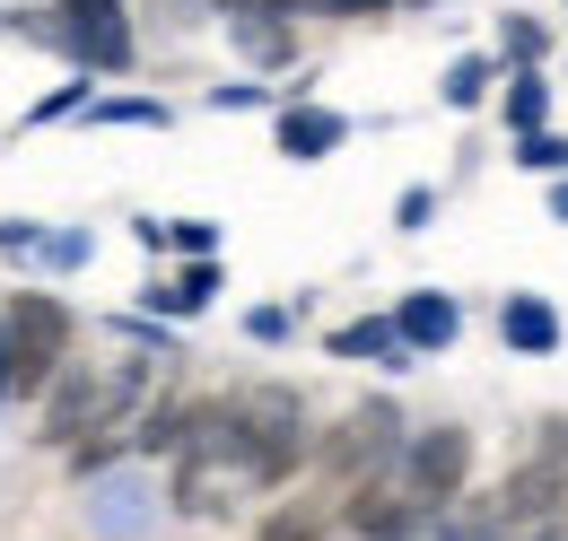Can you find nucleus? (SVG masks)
Instances as JSON below:
<instances>
[{
    "label": "nucleus",
    "instance_id": "nucleus-1",
    "mask_svg": "<svg viewBox=\"0 0 568 541\" xmlns=\"http://www.w3.org/2000/svg\"><path fill=\"white\" fill-rule=\"evenodd\" d=\"M71 306L62 297H9L0 306V402H44L53 376L71 367Z\"/></svg>",
    "mask_w": 568,
    "mask_h": 541
},
{
    "label": "nucleus",
    "instance_id": "nucleus-2",
    "mask_svg": "<svg viewBox=\"0 0 568 541\" xmlns=\"http://www.w3.org/2000/svg\"><path fill=\"white\" fill-rule=\"evenodd\" d=\"M403 410L394 402H358L333 437H315V472L333 480V489H358V480H385V472H403Z\"/></svg>",
    "mask_w": 568,
    "mask_h": 541
},
{
    "label": "nucleus",
    "instance_id": "nucleus-3",
    "mask_svg": "<svg viewBox=\"0 0 568 541\" xmlns=\"http://www.w3.org/2000/svg\"><path fill=\"white\" fill-rule=\"evenodd\" d=\"M403 498L420 507V516H446L455 498H464V480H473V428H412V446H403Z\"/></svg>",
    "mask_w": 568,
    "mask_h": 541
},
{
    "label": "nucleus",
    "instance_id": "nucleus-4",
    "mask_svg": "<svg viewBox=\"0 0 568 541\" xmlns=\"http://www.w3.org/2000/svg\"><path fill=\"white\" fill-rule=\"evenodd\" d=\"M394 333H403V349H412V358H446V349L464 340V306H455L446 288H403Z\"/></svg>",
    "mask_w": 568,
    "mask_h": 541
},
{
    "label": "nucleus",
    "instance_id": "nucleus-5",
    "mask_svg": "<svg viewBox=\"0 0 568 541\" xmlns=\"http://www.w3.org/2000/svg\"><path fill=\"white\" fill-rule=\"evenodd\" d=\"M342 140H351V114H333V105H315V96L281 105V157L288 166H324Z\"/></svg>",
    "mask_w": 568,
    "mask_h": 541
},
{
    "label": "nucleus",
    "instance_id": "nucleus-6",
    "mask_svg": "<svg viewBox=\"0 0 568 541\" xmlns=\"http://www.w3.org/2000/svg\"><path fill=\"white\" fill-rule=\"evenodd\" d=\"M560 306L542 297V288H516V297H498V340L516 349V358H551L560 349Z\"/></svg>",
    "mask_w": 568,
    "mask_h": 541
},
{
    "label": "nucleus",
    "instance_id": "nucleus-7",
    "mask_svg": "<svg viewBox=\"0 0 568 541\" xmlns=\"http://www.w3.org/2000/svg\"><path fill=\"white\" fill-rule=\"evenodd\" d=\"M324 349H333V358H351V367H385V376H403V367H412V349H403V333H394V315H351V324H333V333H324Z\"/></svg>",
    "mask_w": 568,
    "mask_h": 541
},
{
    "label": "nucleus",
    "instance_id": "nucleus-8",
    "mask_svg": "<svg viewBox=\"0 0 568 541\" xmlns=\"http://www.w3.org/2000/svg\"><path fill=\"white\" fill-rule=\"evenodd\" d=\"M333 516H342V498H324V489H297V498H281V507L254 524V541H324V533H333Z\"/></svg>",
    "mask_w": 568,
    "mask_h": 541
},
{
    "label": "nucleus",
    "instance_id": "nucleus-9",
    "mask_svg": "<svg viewBox=\"0 0 568 541\" xmlns=\"http://www.w3.org/2000/svg\"><path fill=\"white\" fill-rule=\"evenodd\" d=\"M498 79H507L498 53H455L446 79H437V105H446V114H473V105H490V96H498Z\"/></svg>",
    "mask_w": 568,
    "mask_h": 541
},
{
    "label": "nucleus",
    "instance_id": "nucleus-10",
    "mask_svg": "<svg viewBox=\"0 0 568 541\" xmlns=\"http://www.w3.org/2000/svg\"><path fill=\"white\" fill-rule=\"evenodd\" d=\"M498 114H507V132H551V79L542 70H507L498 79Z\"/></svg>",
    "mask_w": 568,
    "mask_h": 541
},
{
    "label": "nucleus",
    "instance_id": "nucleus-11",
    "mask_svg": "<svg viewBox=\"0 0 568 541\" xmlns=\"http://www.w3.org/2000/svg\"><path fill=\"white\" fill-rule=\"evenodd\" d=\"M227 35H236V53L263 70H288L297 62V35H288L281 18H254V9H227Z\"/></svg>",
    "mask_w": 568,
    "mask_h": 541
},
{
    "label": "nucleus",
    "instance_id": "nucleus-12",
    "mask_svg": "<svg viewBox=\"0 0 568 541\" xmlns=\"http://www.w3.org/2000/svg\"><path fill=\"white\" fill-rule=\"evenodd\" d=\"M498 62L507 70H542L551 62V27L525 18V9H507V18H498Z\"/></svg>",
    "mask_w": 568,
    "mask_h": 541
},
{
    "label": "nucleus",
    "instance_id": "nucleus-13",
    "mask_svg": "<svg viewBox=\"0 0 568 541\" xmlns=\"http://www.w3.org/2000/svg\"><path fill=\"white\" fill-rule=\"evenodd\" d=\"M88 123H114V132H166L175 105H166V96H97Z\"/></svg>",
    "mask_w": 568,
    "mask_h": 541
},
{
    "label": "nucleus",
    "instance_id": "nucleus-14",
    "mask_svg": "<svg viewBox=\"0 0 568 541\" xmlns=\"http://www.w3.org/2000/svg\"><path fill=\"white\" fill-rule=\"evenodd\" d=\"M516 166L560 184V175H568V132H525V140H516Z\"/></svg>",
    "mask_w": 568,
    "mask_h": 541
},
{
    "label": "nucleus",
    "instance_id": "nucleus-15",
    "mask_svg": "<svg viewBox=\"0 0 568 541\" xmlns=\"http://www.w3.org/2000/svg\"><path fill=\"white\" fill-rule=\"evenodd\" d=\"M211 105H219V114H254V105H272V114H281V105H288V88H263V79H219V88H211Z\"/></svg>",
    "mask_w": 568,
    "mask_h": 541
},
{
    "label": "nucleus",
    "instance_id": "nucleus-16",
    "mask_svg": "<svg viewBox=\"0 0 568 541\" xmlns=\"http://www.w3.org/2000/svg\"><path fill=\"white\" fill-rule=\"evenodd\" d=\"M88 105H97L88 79H62V88H44V96L27 105V132H36V123H71V114H88Z\"/></svg>",
    "mask_w": 568,
    "mask_h": 541
},
{
    "label": "nucleus",
    "instance_id": "nucleus-17",
    "mask_svg": "<svg viewBox=\"0 0 568 541\" xmlns=\"http://www.w3.org/2000/svg\"><path fill=\"white\" fill-rule=\"evenodd\" d=\"M166 254H184V263H219V227H211V218H175V227H166Z\"/></svg>",
    "mask_w": 568,
    "mask_h": 541
},
{
    "label": "nucleus",
    "instance_id": "nucleus-18",
    "mask_svg": "<svg viewBox=\"0 0 568 541\" xmlns=\"http://www.w3.org/2000/svg\"><path fill=\"white\" fill-rule=\"evenodd\" d=\"M394 227H403V236H428V227H437V184H412V193L394 202Z\"/></svg>",
    "mask_w": 568,
    "mask_h": 541
},
{
    "label": "nucleus",
    "instance_id": "nucleus-19",
    "mask_svg": "<svg viewBox=\"0 0 568 541\" xmlns=\"http://www.w3.org/2000/svg\"><path fill=\"white\" fill-rule=\"evenodd\" d=\"M0 254L9 263H44V227L36 218H0Z\"/></svg>",
    "mask_w": 568,
    "mask_h": 541
},
{
    "label": "nucleus",
    "instance_id": "nucleus-20",
    "mask_svg": "<svg viewBox=\"0 0 568 541\" xmlns=\"http://www.w3.org/2000/svg\"><path fill=\"white\" fill-rule=\"evenodd\" d=\"M88 254H97V236H88V227H62V236H44V263H53V270H79Z\"/></svg>",
    "mask_w": 568,
    "mask_h": 541
},
{
    "label": "nucleus",
    "instance_id": "nucleus-21",
    "mask_svg": "<svg viewBox=\"0 0 568 541\" xmlns=\"http://www.w3.org/2000/svg\"><path fill=\"white\" fill-rule=\"evenodd\" d=\"M403 0H315V18H342V27H367V18H394Z\"/></svg>",
    "mask_w": 568,
    "mask_h": 541
},
{
    "label": "nucleus",
    "instance_id": "nucleus-22",
    "mask_svg": "<svg viewBox=\"0 0 568 541\" xmlns=\"http://www.w3.org/2000/svg\"><path fill=\"white\" fill-rule=\"evenodd\" d=\"M245 333H254V340H288V333H297V315H288V306H254Z\"/></svg>",
    "mask_w": 568,
    "mask_h": 541
},
{
    "label": "nucleus",
    "instance_id": "nucleus-23",
    "mask_svg": "<svg viewBox=\"0 0 568 541\" xmlns=\"http://www.w3.org/2000/svg\"><path fill=\"white\" fill-rule=\"evenodd\" d=\"M53 18H71V27H97V18H123V0H53Z\"/></svg>",
    "mask_w": 568,
    "mask_h": 541
},
{
    "label": "nucleus",
    "instance_id": "nucleus-24",
    "mask_svg": "<svg viewBox=\"0 0 568 541\" xmlns=\"http://www.w3.org/2000/svg\"><path fill=\"white\" fill-rule=\"evenodd\" d=\"M227 9H254V18H281V27L315 18V0H227Z\"/></svg>",
    "mask_w": 568,
    "mask_h": 541
},
{
    "label": "nucleus",
    "instance_id": "nucleus-25",
    "mask_svg": "<svg viewBox=\"0 0 568 541\" xmlns=\"http://www.w3.org/2000/svg\"><path fill=\"white\" fill-rule=\"evenodd\" d=\"M551 218H560V227H568V175H560V184H551Z\"/></svg>",
    "mask_w": 568,
    "mask_h": 541
}]
</instances>
